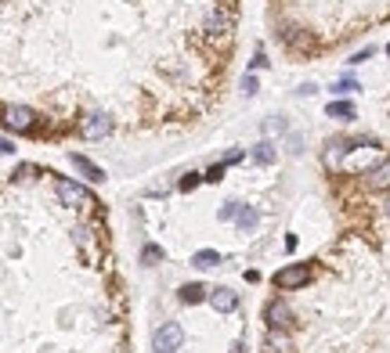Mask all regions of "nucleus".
Returning <instances> with one entry per match:
<instances>
[{"label":"nucleus","mask_w":390,"mask_h":353,"mask_svg":"<svg viewBox=\"0 0 390 353\" xmlns=\"http://www.w3.org/2000/svg\"><path fill=\"white\" fill-rule=\"evenodd\" d=\"M0 119H4V126L11 134H29L37 126V112L29 105H4L0 109Z\"/></svg>","instance_id":"obj_1"},{"label":"nucleus","mask_w":390,"mask_h":353,"mask_svg":"<svg viewBox=\"0 0 390 353\" xmlns=\"http://www.w3.org/2000/svg\"><path fill=\"white\" fill-rule=\"evenodd\" d=\"M54 195L62 206L69 209H80V206H91V195H87V187L80 180H69V177H58L54 180Z\"/></svg>","instance_id":"obj_2"},{"label":"nucleus","mask_w":390,"mask_h":353,"mask_svg":"<svg viewBox=\"0 0 390 353\" xmlns=\"http://www.w3.org/2000/svg\"><path fill=\"white\" fill-rule=\"evenodd\" d=\"M181 342H185V328L177 325V321H166V325H159L156 335H152V349L156 353H177Z\"/></svg>","instance_id":"obj_3"},{"label":"nucleus","mask_w":390,"mask_h":353,"mask_svg":"<svg viewBox=\"0 0 390 353\" xmlns=\"http://www.w3.org/2000/svg\"><path fill=\"white\" fill-rule=\"evenodd\" d=\"M80 134H83L87 141L109 137V134H112V116H109V112H87V116L80 119Z\"/></svg>","instance_id":"obj_4"},{"label":"nucleus","mask_w":390,"mask_h":353,"mask_svg":"<svg viewBox=\"0 0 390 353\" xmlns=\"http://www.w3.org/2000/svg\"><path fill=\"white\" fill-rule=\"evenodd\" d=\"M231 29H235V11L231 8H214V11L206 15V37L224 40Z\"/></svg>","instance_id":"obj_5"},{"label":"nucleus","mask_w":390,"mask_h":353,"mask_svg":"<svg viewBox=\"0 0 390 353\" xmlns=\"http://www.w3.org/2000/svg\"><path fill=\"white\" fill-rule=\"evenodd\" d=\"M311 281V264H289L275 274V285L286 288V292H293V288H304Z\"/></svg>","instance_id":"obj_6"},{"label":"nucleus","mask_w":390,"mask_h":353,"mask_svg":"<svg viewBox=\"0 0 390 353\" xmlns=\"http://www.w3.org/2000/svg\"><path fill=\"white\" fill-rule=\"evenodd\" d=\"M264 321H267V328H289L293 325V310H289V303H282V299H272L264 306Z\"/></svg>","instance_id":"obj_7"},{"label":"nucleus","mask_w":390,"mask_h":353,"mask_svg":"<svg viewBox=\"0 0 390 353\" xmlns=\"http://www.w3.org/2000/svg\"><path fill=\"white\" fill-rule=\"evenodd\" d=\"M347 151H354V137H333V141L325 144V166L329 170H340Z\"/></svg>","instance_id":"obj_8"},{"label":"nucleus","mask_w":390,"mask_h":353,"mask_svg":"<svg viewBox=\"0 0 390 353\" xmlns=\"http://www.w3.org/2000/svg\"><path fill=\"white\" fill-rule=\"evenodd\" d=\"M69 163H73V170L83 177V180H91V184H102L105 180V170L102 166H95L87 155H80V151H69Z\"/></svg>","instance_id":"obj_9"},{"label":"nucleus","mask_w":390,"mask_h":353,"mask_svg":"<svg viewBox=\"0 0 390 353\" xmlns=\"http://www.w3.org/2000/svg\"><path fill=\"white\" fill-rule=\"evenodd\" d=\"M209 306H214L217 314H231V310L238 306V296L231 292V288L217 285V288H209Z\"/></svg>","instance_id":"obj_10"},{"label":"nucleus","mask_w":390,"mask_h":353,"mask_svg":"<svg viewBox=\"0 0 390 353\" xmlns=\"http://www.w3.org/2000/svg\"><path fill=\"white\" fill-rule=\"evenodd\" d=\"M293 349V339L282 332V328H267L264 335V353H289Z\"/></svg>","instance_id":"obj_11"},{"label":"nucleus","mask_w":390,"mask_h":353,"mask_svg":"<svg viewBox=\"0 0 390 353\" xmlns=\"http://www.w3.org/2000/svg\"><path fill=\"white\" fill-rule=\"evenodd\" d=\"M177 299H181V303H188V306H195V303L209 299V288H206V285H199V281H188V285H181V288H177Z\"/></svg>","instance_id":"obj_12"},{"label":"nucleus","mask_w":390,"mask_h":353,"mask_svg":"<svg viewBox=\"0 0 390 353\" xmlns=\"http://www.w3.org/2000/svg\"><path fill=\"white\" fill-rule=\"evenodd\" d=\"M365 184H369V187H386V184H390V163L369 170V173H365Z\"/></svg>","instance_id":"obj_13"},{"label":"nucleus","mask_w":390,"mask_h":353,"mask_svg":"<svg viewBox=\"0 0 390 353\" xmlns=\"http://www.w3.org/2000/svg\"><path fill=\"white\" fill-rule=\"evenodd\" d=\"M253 163L272 166V163H275V144H272V141H260V144L253 148Z\"/></svg>","instance_id":"obj_14"},{"label":"nucleus","mask_w":390,"mask_h":353,"mask_svg":"<svg viewBox=\"0 0 390 353\" xmlns=\"http://www.w3.org/2000/svg\"><path fill=\"white\" fill-rule=\"evenodd\" d=\"M192 264L202 267V271H209V267H217V264H221V252H214V249H199V252L192 256Z\"/></svg>","instance_id":"obj_15"},{"label":"nucleus","mask_w":390,"mask_h":353,"mask_svg":"<svg viewBox=\"0 0 390 353\" xmlns=\"http://www.w3.org/2000/svg\"><path fill=\"white\" fill-rule=\"evenodd\" d=\"M257 209L253 206H243V209H238V216H235V223H238V231H253L257 228Z\"/></svg>","instance_id":"obj_16"},{"label":"nucleus","mask_w":390,"mask_h":353,"mask_svg":"<svg viewBox=\"0 0 390 353\" xmlns=\"http://www.w3.org/2000/svg\"><path fill=\"white\" fill-rule=\"evenodd\" d=\"M325 112L333 116V119H354V105H351V101H333Z\"/></svg>","instance_id":"obj_17"},{"label":"nucleus","mask_w":390,"mask_h":353,"mask_svg":"<svg viewBox=\"0 0 390 353\" xmlns=\"http://www.w3.org/2000/svg\"><path fill=\"white\" fill-rule=\"evenodd\" d=\"M159 260H163V249H159V245H145V249H141V264H145V267H156Z\"/></svg>","instance_id":"obj_18"},{"label":"nucleus","mask_w":390,"mask_h":353,"mask_svg":"<svg viewBox=\"0 0 390 353\" xmlns=\"http://www.w3.org/2000/svg\"><path fill=\"white\" fill-rule=\"evenodd\" d=\"M238 209H243V202H224V206L217 209V216H221V220H235Z\"/></svg>","instance_id":"obj_19"},{"label":"nucleus","mask_w":390,"mask_h":353,"mask_svg":"<svg viewBox=\"0 0 390 353\" xmlns=\"http://www.w3.org/2000/svg\"><path fill=\"white\" fill-rule=\"evenodd\" d=\"M224 170H228L224 163H214V166H209V170L202 173V180H214V184H217V180H224Z\"/></svg>","instance_id":"obj_20"},{"label":"nucleus","mask_w":390,"mask_h":353,"mask_svg":"<svg viewBox=\"0 0 390 353\" xmlns=\"http://www.w3.org/2000/svg\"><path fill=\"white\" fill-rule=\"evenodd\" d=\"M199 184H202V173H185L177 187H181V191H192V187H199Z\"/></svg>","instance_id":"obj_21"},{"label":"nucleus","mask_w":390,"mask_h":353,"mask_svg":"<svg viewBox=\"0 0 390 353\" xmlns=\"http://www.w3.org/2000/svg\"><path fill=\"white\" fill-rule=\"evenodd\" d=\"M243 159H246V151H243V148H231V151L221 159V163H224V166H235V163H243Z\"/></svg>","instance_id":"obj_22"},{"label":"nucleus","mask_w":390,"mask_h":353,"mask_svg":"<svg viewBox=\"0 0 390 353\" xmlns=\"http://www.w3.org/2000/svg\"><path fill=\"white\" fill-rule=\"evenodd\" d=\"M333 90H336V94H354V90H358V83H354V80H336V87H333Z\"/></svg>","instance_id":"obj_23"},{"label":"nucleus","mask_w":390,"mask_h":353,"mask_svg":"<svg viewBox=\"0 0 390 353\" xmlns=\"http://www.w3.org/2000/svg\"><path fill=\"white\" fill-rule=\"evenodd\" d=\"M243 94L250 98V94H257V76L250 73V76H243Z\"/></svg>","instance_id":"obj_24"},{"label":"nucleus","mask_w":390,"mask_h":353,"mask_svg":"<svg viewBox=\"0 0 390 353\" xmlns=\"http://www.w3.org/2000/svg\"><path fill=\"white\" fill-rule=\"evenodd\" d=\"M33 173H37V166H29V163H22V166L15 170V177H18V180H29Z\"/></svg>","instance_id":"obj_25"},{"label":"nucleus","mask_w":390,"mask_h":353,"mask_svg":"<svg viewBox=\"0 0 390 353\" xmlns=\"http://www.w3.org/2000/svg\"><path fill=\"white\" fill-rule=\"evenodd\" d=\"M267 66V58H264V51H257V58H253V69H264Z\"/></svg>","instance_id":"obj_26"},{"label":"nucleus","mask_w":390,"mask_h":353,"mask_svg":"<svg viewBox=\"0 0 390 353\" xmlns=\"http://www.w3.org/2000/svg\"><path fill=\"white\" fill-rule=\"evenodd\" d=\"M0 151H4V155H15V144L4 137V141H0Z\"/></svg>","instance_id":"obj_27"},{"label":"nucleus","mask_w":390,"mask_h":353,"mask_svg":"<svg viewBox=\"0 0 390 353\" xmlns=\"http://www.w3.org/2000/svg\"><path fill=\"white\" fill-rule=\"evenodd\" d=\"M383 209H386V216H390V195H386V202H383Z\"/></svg>","instance_id":"obj_28"},{"label":"nucleus","mask_w":390,"mask_h":353,"mask_svg":"<svg viewBox=\"0 0 390 353\" xmlns=\"http://www.w3.org/2000/svg\"><path fill=\"white\" fill-rule=\"evenodd\" d=\"M386 54H390V47H386Z\"/></svg>","instance_id":"obj_29"},{"label":"nucleus","mask_w":390,"mask_h":353,"mask_svg":"<svg viewBox=\"0 0 390 353\" xmlns=\"http://www.w3.org/2000/svg\"><path fill=\"white\" fill-rule=\"evenodd\" d=\"M0 4H4V0H0Z\"/></svg>","instance_id":"obj_30"}]
</instances>
